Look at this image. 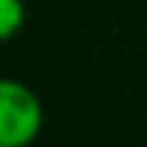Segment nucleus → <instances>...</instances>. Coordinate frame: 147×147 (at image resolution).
<instances>
[{
  "mask_svg": "<svg viewBox=\"0 0 147 147\" xmlns=\"http://www.w3.org/2000/svg\"><path fill=\"white\" fill-rule=\"evenodd\" d=\"M45 105L30 84L3 78L0 84V147H30L42 135Z\"/></svg>",
  "mask_w": 147,
  "mask_h": 147,
  "instance_id": "f257e3e1",
  "label": "nucleus"
},
{
  "mask_svg": "<svg viewBox=\"0 0 147 147\" xmlns=\"http://www.w3.org/2000/svg\"><path fill=\"white\" fill-rule=\"evenodd\" d=\"M27 24V3L24 0H0V36L9 42Z\"/></svg>",
  "mask_w": 147,
  "mask_h": 147,
  "instance_id": "f03ea898",
  "label": "nucleus"
}]
</instances>
